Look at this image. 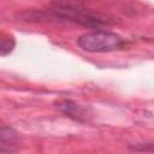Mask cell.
Returning a JSON list of instances; mask_svg holds the SVG:
<instances>
[{
  "instance_id": "1",
  "label": "cell",
  "mask_w": 154,
  "mask_h": 154,
  "mask_svg": "<svg viewBox=\"0 0 154 154\" xmlns=\"http://www.w3.org/2000/svg\"><path fill=\"white\" fill-rule=\"evenodd\" d=\"M46 11L49 18L69 20L89 28H97L102 24L108 23V19H106L103 16L94 13L79 5L69 2H54Z\"/></svg>"
},
{
  "instance_id": "2",
  "label": "cell",
  "mask_w": 154,
  "mask_h": 154,
  "mask_svg": "<svg viewBox=\"0 0 154 154\" xmlns=\"http://www.w3.org/2000/svg\"><path fill=\"white\" fill-rule=\"evenodd\" d=\"M125 41L116 32L106 30H96L81 35L77 38V45L85 52L90 53H105L122 49L125 46Z\"/></svg>"
},
{
  "instance_id": "3",
  "label": "cell",
  "mask_w": 154,
  "mask_h": 154,
  "mask_svg": "<svg viewBox=\"0 0 154 154\" xmlns=\"http://www.w3.org/2000/svg\"><path fill=\"white\" fill-rule=\"evenodd\" d=\"M18 143L17 132L10 126H2L0 131V147L2 153H12Z\"/></svg>"
},
{
  "instance_id": "4",
  "label": "cell",
  "mask_w": 154,
  "mask_h": 154,
  "mask_svg": "<svg viewBox=\"0 0 154 154\" xmlns=\"http://www.w3.org/2000/svg\"><path fill=\"white\" fill-rule=\"evenodd\" d=\"M58 108H59L60 111H63L65 114H67V116H70V117H73V118H76V119L82 116V108H81L78 105H76V103H73V102H71V101H63V102H59V103H58Z\"/></svg>"
},
{
  "instance_id": "5",
  "label": "cell",
  "mask_w": 154,
  "mask_h": 154,
  "mask_svg": "<svg viewBox=\"0 0 154 154\" xmlns=\"http://www.w3.org/2000/svg\"><path fill=\"white\" fill-rule=\"evenodd\" d=\"M14 45H16V42H14V38H13L12 36H10V35L5 36V35H4L2 38H1V45H0L1 55L5 57V55H7L8 53H11L12 49L14 48Z\"/></svg>"
}]
</instances>
